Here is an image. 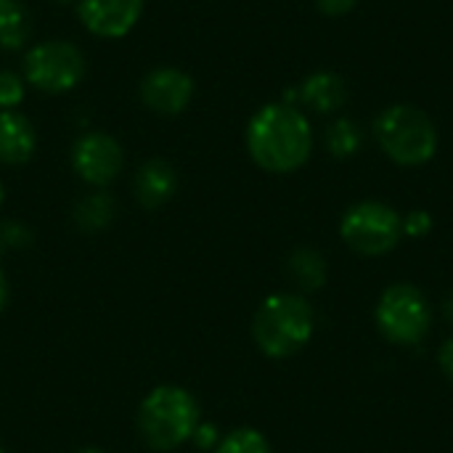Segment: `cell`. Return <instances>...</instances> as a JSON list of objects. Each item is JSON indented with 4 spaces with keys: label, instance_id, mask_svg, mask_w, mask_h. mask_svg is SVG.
Segmentation results:
<instances>
[{
    "label": "cell",
    "instance_id": "cell-1",
    "mask_svg": "<svg viewBox=\"0 0 453 453\" xmlns=\"http://www.w3.org/2000/svg\"><path fill=\"white\" fill-rule=\"evenodd\" d=\"M244 143L250 159L260 170L273 175H289L311 159L313 127L295 104H265L247 122Z\"/></svg>",
    "mask_w": 453,
    "mask_h": 453
},
{
    "label": "cell",
    "instance_id": "cell-2",
    "mask_svg": "<svg viewBox=\"0 0 453 453\" xmlns=\"http://www.w3.org/2000/svg\"><path fill=\"white\" fill-rule=\"evenodd\" d=\"M316 332V311L300 292L268 295L252 319V340L257 350L273 361L297 356Z\"/></svg>",
    "mask_w": 453,
    "mask_h": 453
},
{
    "label": "cell",
    "instance_id": "cell-3",
    "mask_svg": "<svg viewBox=\"0 0 453 453\" xmlns=\"http://www.w3.org/2000/svg\"><path fill=\"white\" fill-rule=\"evenodd\" d=\"M202 422L199 401L191 390L180 385H159L154 388L138 406L135 427L146 449L157 453L178 451L191 443L196 427Z\"/></svg>",
    "mask_w": 453,
    "mask_h": 453
},
{
    "label": "cell",
    "instance_id": "cell-4",
    "mask_svg": "<svg viewBox=\"0 0 453 453\" xmlns=\"http://www.w3.org/2000/svg\"><path fill=\"white\" fill-rule=\"evenodd\" d=\"M374 141L401 167H422L438 151L435 122L411 104H393L374 119Z\"/></svg>",
    "mask_w": 453,
    "mask_h": 453
},
{
    "label": "cell",
    "instance_id": "cell-5",
    "mask_svg": "<svg viewBox=\"0 0 453 453\" xmlns=\"http://www.w3.org/2000/svg\"><path fill=\"white\" fill-rule=\"evenodd\" d=\"M374 324L390 345L417 348L430 334L433 308L422 289L401 281L380 295L374 308Z\"/></svg>",
    "mask_w": 453,
    "mask_h": 453
},
{
    "label": "cell",
    "instance_id": "cell-6",
    "mask_svg": "<svg viewBox=\"0 0 453 453\" xmlns=\"http://www.w3.org/2000/svg\"><path fill=\"white\" fill-rule=\"evenodd\" d=\"M342 242L361 257H382L403 239V215L377 199L358 202L340 220Z\"/></svg>",
    "mask_w": 453,
    "mask_h": 453
},
{
    "label": "cell",
    "instance_id": "cell-7",
    "mask_svg": "<svg viewBox=\"0 0 453 453\" xmlns=\"http://www.w3.org/2000/svg\"><path fill=\"white\" fill-rule=\"evenodd\" d=\"M85 53L69 40H42L24 53V82L48 96L74 90L85 77Z\"/></svg>",
    "mask_w": 453,
    "mask_h": 453
},
{
    "label": "cell",
    "instance_id": "cell-8",
    "mask_svg": "<svg viewBox=\"0 0 453 453\" xmlns=\"http://www.w3.org/2000/svg\"><path fill=\"white\" fill-rule=\"evenodd\" d=\"M72 167L82 183L93 188H106L119 178L125 167V149L114 135L104 130H90L74 141Z\"/></svg>",
    "mask_w": 453,
    "mask_h": 453
},
{
    "label": "cell",
    "instance_id": "cell-9",
    "mask_svg": "<svg viewBox=\"0 0 453 453\" xmlns=\"http://www.w3.org/2000/svg\"><path fill=\"white\" fill-rule=\"evenodd\" d=\"M146 0H77L80 24L104 40H119L135 29Z\"/></svg>",
    "mask_w": 453,
    "mask_h": 453
},
{
    "label": "cell",
    "instance_id": "cell-10",
    "mask_svg": "<svg viewBox=\"0 0 453 453\" xmlns=\"http://www.w3.org/2000/svg\"><path fill=\"white\" fill-rule=\"evenodd\" d=\"M194 98V80L178 66H157L141 80V101L165 117L180 114Z\"/></svg>",
    "mask_w": 453,
    "mask_h": 453
},
{
    "label": "cell",
    "instance_id": "cell-11",
    "mask_svg": "<svg viewBox=\"0 0 453 453\" xmlns=\"http://www.w3.org/2000/svg\"><path fill=\"white\" fill-rule=\"evenodd\" d=\"M37 130L19 109L0 111V165L21 167L35 157Z\"/></svg>",
    "mask_w": 453,
    "mask_h": 453
},
{
    "label": "cell",
    "instance_id": "cell-12",
    "mask_svg": "<svg viewBox=\"0 0 453 453\" xmlns=\"http://www.w3.org/2000/svg\"><path fill=\"white\" fill-rule=\"evenodd\" d=\"M348 96H350V90H348L345 77H340L337 72H329V69L308 74L297 88L300 104H305L316 114L340 111L348 104Z\"/></svg>",
    "mask_w": 453,
    "mask_h": 453
},
{
    "label": "cell",
    "instance_id": "cell-13",
    "mask_svg": "<svg viewBox=\"0 0 453 453\" xmlns=\"http://www.w3.org/2000/svg\"><path fill=\"white\" fill-rule=\"evenodd\" d=\"M175 188H178V175H175L173 165L165 159L143 162L133 180L135 199L146 210H157V207L167 204L175 196Z\"/></svg>",
    "mask_w": 453,
    "mask_h": 453
},
{
    "label": "cell",
    "instance_id": "cell-14",
    "mask_svg": "<svg viewBox=\"0 0 453 453\" xmlns=\"http://www.w3.org/2000/svg\"><path fill=\"white\" fill-rule=\"evenodd\" d=\"M287 273L300 292H319L326 284V260L311 247H300L287 260Z\"/></svg>",
    "mask_w": 453,
    "mask_h": 453
},
{
    "label": "cell",
    "instance_id": "cell-15",
    "mask_svg": "<svg viewBox=\"0 0 453 453\" xmlns=\"http://www.w3.org/2000/svg\"><path fill=\"white\" fill-rule=\"evenodd\" d=\"M32 32L29 11L21 0H0V48L19 50L27 45Z\"/></svg>",
    "mask_w": 453,
    "mask_h": 453
},
{
    "label": "cell",
    "instance_id": "cell-16",
    "mask_svg": "<svg viewBox=\"0 0 453 453\" xmlns=\"http://www.w3.org/2000/svg\"><path fill=\"white\" fill-rule=\"evenodd\" d=\"M114 212H117V207H114L111 194H106L104 188H96L93 194L82 196L74 204V223L80 231L96 234V231H104L114 220Z\"/></svg>",
    "mask_w": 453,
    "mask_h": 453
},
{
    "label": "cell",
    "instance_id": "cell-17",
    "mask_svg": "<svg viewBox=\"0 0 453 453\" xmlns=\"http://www.w3.org/2000/svg\"><path fill=\"white\" fill-rule=\"evenodd\" d=\"M324 143H326V151L334 157V159H350L361 151L364 146V130L356 119H334L326 133H324Z\"/></svg>",
    "mask_w": 453,
    "mask_h": 453
},
{
    "label": "cell",
    "instance_id": "cell-18",
    "mask_svg": "<svg viewBox=\"0 0 453 453\" xmlns=\"http://www.w3.org/2000/svg\"><path fill=\"white\" fill-rule=\"evenodd\" d=\"M212 453H273L268 438L255 427H236L223 435Z\"/></svg>",
    "mask_w": 453,
    "mask_h": 453
},
{
    "label": "cell",
    "instance_id": "cell-19",
    "mask_svg": "<svg viewBox=\"0 0 453 453\" xmlns=\"http://www.w3.org/2000/svg\"><path fill=\"white\" fill-rule=\"evenodd\" d=\"M24 93H27L24 77L11 69H0V111L16 109L24 101Z\"/></svg>",
    "mask_w": 453,
    "mask_h": 453
},
{
    "label": "cell",
    "instance_id": "cell-20",
    "mask_svg": "<svg viewBox=\"0 0 453 453\" xmlns=\"http://www.w3.org/2000/svg\"><path fill=\"white\" fill-rule=\"evenodd\" d=\"M433 231V215L425 210H414L403 218V236H414L422 239Z\"/></svg>",
    "mask_w": 453,
    "mask_h": 453
},
{
    "label": "cell",
    "instance_id": "cell-21",
    "mask_svg": "<svg viewBox=\"0 0 453 453\" xmlns=\"http://www.w3.org/2000/svg\"><path fill=\"white\" fill-rule=\"evenodd\" d=\"M0 236H3V247H29L32 242V234L21 223H3Z\"/></svg>",
    "mask_w": 453,
    "mask_h": 453
},
{
    "label": "cell",
    "instance_id": "cell-22",
    "mask_svg": "<svg viewBox=\"0 0 453 453\" xmlns=\"http://www.w3.org/2000/svg\"><path fill=\"white\" fill-rule=\"evenodd\" d=\"M218 441H220L218 427H215V425H204V422H199V427H196V433H194V438H191V443H194L199 451H215Z\"/></svg>",
    "mask_w": 453,
    "mask_h": 453
},
{
    "label": "cell",
    "instance_id": "cell-23",
    "mask_svg": "<svg viewBox=\"0 0 453 453\" xmlns=\"http://www.w3.org/2000/svg\"><path fill=\"white\" fill-rule=\"evenodd\" d=\"M316 5H319V11H321L324 16L340 19V16L350 13V11L358 5V0H316Z\"/></svg>",
    "mask_w": 453,
    "mask_h": 453
},
{
    "label": "cell",
    "instance_id": "cell-24",
    "mask_svg": "<svg viewBox=\"0 0 453 453\" xmlns=\"http://www.w3.org/2000/svg\"><path fill=\"white\" fill-rule=\"evenodd\" d=\"M438 366H441L443 377L453 385V337H449V340L441 345V350H438Z\"/></svg>",
    "mask_w": 453,
    "mask_h": 453
},
{
    "label": "cell",
    "instance_id": "cell-25",
    "mask_svg": "<svg viewBox=\"0 0 453 453\" xmlns=\"http://www.w3.org/2000/svg\"><path fill=\"white\" fill-rule=\"evenodd\" d=\"M8 295H11L8 279H5V273H3V268H0V313H3V308L8 305Z\"/></svg>",
    "mask_w": 453,
    "mask_h": 453
},
{
    "label": "cell",
    "instance_id": "cell-26",
    "mask_svg": "<svg viewBox=\"0 0 453 453\" xmlns=\"http://www.w3.org/2000/svg\"><path fill=\"white\" fill-rule=\"evenodd\" d=\"M72 453H104L101 449H96V446H85V449H77V451Z\"/></svg>",
    "mask_w": 453,
    "mask_h": 453
},
{
    "label": "cell",
    "instance_id": "cell-27",
    "mask_svg": "<svg viewBox=\"0 0 453 453\" xmlns=\"http://www.w3.org/2000/svg\"><path fill=\"white\" fill-rule=\"evenodd\" d=\"M446 316H449V319L453 321V295L449 297V300H446Z\"/></svg>",
    "mask_w": 453,
    "mask_h": 453
},
{
    "label": "cell",
    "instance_id": "cell-28",
    "mask_svg": "<svg viewBox=\"0 0 453 453\" xmlns=\"http://www.w3.org/2000/svg\"><path fill=\"white\" fill-rule=\"evenodd\" d=\"M3 199H5V188H3V183H0V204H3Z\"/></svg>",
    "mask_w": 453,
    "mask_h": 453
},
{
    "label": "cell",
    "instance_id": "cell-29",
    "mask_svg": "<svg viewBox=\"0 0 453 453\" xmlns=\"http://www.w3.org/2000/svg\"><path fill=\"white\" fill-rule=\"evenodd\" d=\"M58 3H72V0H58Z\"/></svg>",
    "mask_w": 453,
    "mask_h": 453
},
{
    "label": "cell",
    "instance_id": "cell-30",
    "mask_svg": "<svg viewBox=\"0 0 453 453\" xmlns=\"http://www.w3.org/2000/svg\"><path fill=\"white\" fill-rule=\"evenodd\" d=\"M0 250H3V236H0Z\"/></svg>",
    "mask_w": 453,
    "mask_h": 453
},
{
    "label": "cell",
    "instance_id": "cell-31",
    "mask_svg": "<svg viewBox=\"0 0 453 453\" xmlns=\"http://www.w3.org/2000/svg\"><path fill=\"white\" fill-rule=\"evenodd\" d=\"M0 453H5V451H3V446H0Z\"/></svg>",
    "mask_w": 453,
    "mask_h": 453
}]
</instances>
